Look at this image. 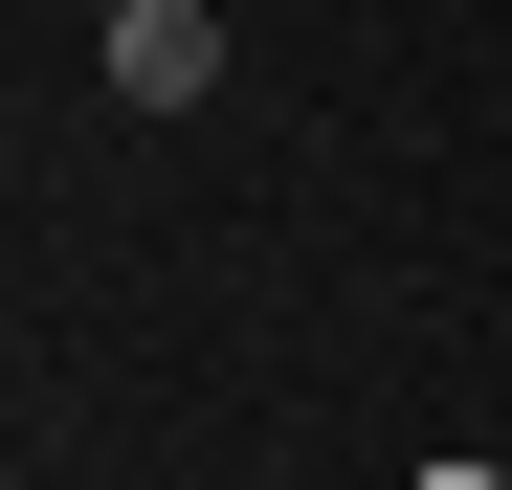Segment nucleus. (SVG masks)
I'll use <instances>...</instances> for the list:
<instances>
[{
  "mask_svg": "<svg viewBox=\"0 0 512 490\" xmlns=\"http://www.w3.org/2000/svg\"><path fill=\"white\" fill-rule=\"evenodd\" d=\"M90 67H112V112H201L223 90V23L201 0H90Z\"/></svg>",
  "mask_w": 512,
  "mask_h": 490,
  "instance_id": "obj_1",
  "label": "nucleus"
}]
</instances>
